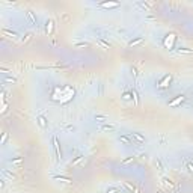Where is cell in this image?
<instances>
[{"mask_svg": "<svg viewBox=\"0 0 193 193\" xmlns=\"http://www.w3.org/2000/svg\"><path fill=\"white\" fill-rule=\"evenodd\" d=\"M137 6H140L143 11H146V12H149L151 11V8H149V5L148 3H142V2H137Z\"/></svg>", "mask_w": 193, "mask_h": 193, "instance_id": "9a60e30c", "label": "cell"}, {"mask_svg": "<svg viewBox=\"0 0 193 193\" xmlns=\"http://www.w3.org/2000/svg\"><path fill=\"white\" fill-rule=\"evenodd\" d=\"M26 17H27V20H29V23H30L32 26H36V24H38L36 17L33 15V12H32V11H26Z\"/></svg>", "mask_w": 193, "mask_h": 193, "instance_id": "277c9868", "label": "cell"}, {"mask_svg": "<svg viewBox=\"0 0 193 193\" xmlns=\"http://www.w3.org/2000/svg\"><path fill=\"white\" fill-rule=\"evenodd\" d=\"M163 183H164V186H166L167 189H173L172 180H169V178H163Z\"/></svg>", "mask_w": 193, "mask_h": 193, "instance_id": "5bb4252c", "label": "cell"}, {"mask_svg": "<svg viewBox=\"0 0 193 193\" xmlns=\"http://www.w3.org/2000/svg\"><path fill=\"white\" fill-rule=\"evenodd\" d=\"M3 33H5V35H9L11 38H14V39H15V38H18V35H17L15 32H9V30H3Z\"/></svg>", "mask_w": 193, "mask_h": 193, "instance_id": "ffe728a7", "label": "cell"}, {"mask_svg": "<svg viewBox=\"0 0 193 193\" xmlns=\"http://www.w3.org/2000/svg\"><path fill=\"white\" fill-rule=\"evenodd\" d=\"M156 166L160 169V171H164V167H163V163H162V160L160 158H156Z\"/></svg>", "mask_w": 193, "mask_h": 193, "instance_id": "44dd1931", "label": "cell"}, {"mask_svg": "<svg viewBox=\"0 0 193 193\" xmlns=\"http://www.w3.org/2000/svg\"><path fill=\"white\" fill-rule=\"evenodd\" d=\"M53 146H54V151H56V156H58V160L62 158V151H60V146H59V140L56 136H53Z\"/></svg>", "mask_w": 193, "mask_h": 193, "instance_id": "7a4b0ae2", "label": "cell"}, {"mask_svg": "<svg viewBox=\"0 0 193 193\" xmlns=\"http://www.w3.org/2000/svg\"><path fill=\"white\" fill-rule=\"evenodd\" d=\"M106 193H121L119 189H116V187H109L107 190H106Z\"/></svg>", "mask_w": 193, "mask_h": 193, "instance_id": "7402d4cb", "label": "cell"}, {"mask_svg": "<svg viewBox=\"0 0 193 193\" xmlns=\"http://www.w3.org/2000/svg\"><path fill=\"white\" fill-rule=\"evenodd\" d=\"M130 71H131V74H133V77H134V78L137 77V71H136V68H134V67H131V68H130Z\"/></svg>", "mask_w": 193, "mask_h": 193, "instance_id": "83f0119b", "label": "cell"}, {"mask_svg": "<svg viewBox=\"0 0 193 193\" xmlns=\"http://www.w3.org/2000/svg\"><path fill=\"white\" fill-rule=\"evenodd\" d=\"M5 82H9V83H15L17 78H14V77H5Z\"/></svg>", "mask_w": 193, "mask_h": 193, "instance_id": "4316f807", "label": "cell"}, {"mask_svg": "<svg viewBox=\"0 0 193 193\" xmlns=\"http://www.w3.org/2000/svg\"><path fill=\"white\" fill-rule=\"evenodd\" d=\"M53 180H59V181H62V183H71V181H73V180H71V178H67V177H53Z\"/></svg>", "mask_w": 193, "mask_h": 193, "instance_id": "4fadbf2b", "label": "cell"}, {"mask_svg": "<svg viewBox=\"0 0 193 193\" xmlns=\"http://www.w3.org/2000/svg\"><path fill=\"white\" fill-rule=\"evenodd\" d=\"M187 169L190 172H193V163H187Z\"/></svg>", "mask_w": 193, "mask_h": 193, "instance_id": "4dcf8cb0", "label": "cell"}, {"mask_svg": "<svg viewBox=\"0 0 193 193\" xmlns=\"http://www.w3.org/2000/svg\"><path fill=\"white\" fill-rule=\"evenodd\" d=\"M36 121H38V124L42 127V128H47V125H48V122H47V119H45V116H42V115H39L36 118Z\"/></svg>", "mask_w": 193, "mask_h": 193, "instance_id": "8992f818", "label": "cell"}, {"mask_svg": "<svg viewBox=\"0 0 193 193\" xmlns=\"http://www.w3.org/2000/svg\"><path fill=\"white\" fill-rule=\"evenodd\" d=\"M171 82H172V76H171V74L164 76V78H163L162 82H160V88H167Z\"/></svg>", "mask_w": 193, "mask_h": 193, "instance_id": "5b68a950", "label": "cell"}, {"mask_svg": "<svg viewBox=\"0 0 193 193\" xmlns=\"http://www.w3.org/2000/svg\"><path fill=\"white\" fill-rule=\"evenodd\" d=\"M143 41V38H137V39H134V41H130L128 42V45H130V47H133V45H137V44H140V42Z\"/></svg>", "mask_w": 193, "mask_h": 193, "instance_id": "e0dca14e", "label": "cell"}, {"mask_svg": "<svg viewBox=\"0 0 193 193\" xmlns=\"http://www.w3.org/2000/svg\"><path fill=\"white\" fill-rule=\"evenodd\" d=\"M45 32H47V33H51V32H53V21H51V20L47 21V27H45Z\"/></svg>", "mask_w": 193, "mask_h": 193, "instance_id": "ac0fdd59", "label": "cell"}, {"mask_svg": "<svg viewBox=\"0 0 193 193\" xmlns=\"http://www.w3.org/2000/svg\"><path fill=\"white\" fill-rule=\"evenodd\" d=\"M183 101H184V97H183V95H180V97H178L177 100L171 101V103H169V106H171V107H175V106H178L180 103H183Z\"/></svg>", "mask_w": 193, "mask_h": 193, "instance_id": "30bf717a", "label": "cell"}, {"mask_svg": "<svg viewBox=\"0 0 193 193\" xmlns=\"http://www.w3.org/2000/svg\"><path fill=\"white\" fill-rule=\"evenodd\" d=\"M76 47L80 48V47H89V44L88 42H78V44H76Z\"/></svg>", "mask_w": 193, "mask_h": 193, "instance_id": "d4e9b609", "label": "cell"}, {"mask_svg": "<svg viewBox=\"0 0 193 193\" xmlns=\"http://www.w3.org/2000/svg\"><path fill=\"white\" fill-rule=\"evenodd\" d=\"M82 158H83V156H78L77 158H76V160H74V162H73V166H74V164H77V163L80 162V160H82Z\"/></svg>", "mask_w": 193, "mask_h": 193, "instance_id": "f546056e", "label": "cell"}, {"mask_svg": "<svg viewBox=\"0 0 193 193\" xmlns=\"http://www.w3.org/2000/svg\"><path fill=\"white\" fill-rule=\"evenodd\" d=\"M118 140H119L121 143H124V145H134V143H133V139L130 137V134H128V136H125V134L119 136V137H118Z\"/></svg>", "mask_w": 193, "mask_h": 193, "instance_id": "3957f363", "label": "cell"}, {"mask_svg": "<svg viewBox=\"0 0 193 193\" xmlns=\"http://www.w3.org/2000/svg\"><path fill=\"white\" fill-rule=\"evenodd\" d=\"M6 139H8V133H3V137H2V140H0V143H5Z\"/></svg>", "mask_w": 193, "mask_h": 193, "instance_id": "f1b7e54d", "label": "cell"}, {"mask_svg": "<svg viewBox=\"0 0 193 193\" xmlns=\"http://www.w3.org/2000/svg\"><path fill=\"white\" fill-rule=\"evenodd\" d=\"M94 119L97 121V122H101V124H104V122H107V121H109V118H107L106 115H95Z\"/></svg>", "mask_w": 193, "mask_h": 193, "instance_id": "9c48e42d", "label": "cell"}, {"mask_svg": "<svg viewBox=\"0 0 193 193\" xmlns=\"http://www.w3.org/2000/svg\"><path fill=\"white\" fill-rule=\"evenodd\" d=\"M101 8H118L119 3L118 2H104V3H100Z\"/></svg>", "mask_w": 193, "mask_h": 193, "instance_id": "52a82bcc", "label": "cell"}, {"mask_svg": "<svg viewBox=\"0 0 193 193\" xmlns=\"http://www.w3.org/2000/svg\"><path fill=\"white\" fill-rule=\"evenodd\" d=\"M30 38H32V33H26V35L23 36V42H27Z\"/></svg>", "mask_w": 193, "mask_h": 193, "instance_id": "484cf974", "label": "cell"}, {"mask_svg": "<svg viewBox=\"0 0 193 193\" xmlns=\"http://www.w3.org/2000/svg\"><path fill=\"white\" fill-rule=\"evenodd\" d=\"M100 130H101V131H115L116 127L115 125H110V124H103V125L100 127Z\"/></svg>", "mask_w": 193, "mask_h": 193, "instance_id": "ba28073f", "label": "cell"}, {"mask_svg": "<svg viewBox=\"0 0 193 193\" xmlns=\"http://www.w3.org/2000/svg\"><path fill=\"white\" fill-rule=\"evenodd\" d=\"M134 193H139V190H137V189H134Z\"/></svg>", "mask_w": 193, "mask_h": 193, "instance_id": "d6a6232c", "label": "cell"}, {"mask_svg": "<svg viewBox=\"0 0 193 193\" xmlns=\"http://www.w3.org/2000/svg\"><path fill=\"white\" fill-rule=\"evenodd\" d=\"M133 98H134V104L137 106V104H139V94H137V91H136V89H133Z\"/></svg>", "mask_w": 193, "mask_h": 193, "instance_id": "d6986e66", "label": "cell"}, {"mask_svg": "<svg viewBox=\"0 0 193 193\" xmlns=\"http://www.w3.org/2000/svg\"><path fill=\"white\" fill-rule=\"evenodd\" d=\"M131 162H134V157H133V156L128 157V158H125V160L122 162V164H128V163H131Z\"/></svg>", "mask_w": 193, "mask_h": 193, "instance_id": "cb8c5ba5", "label": "cell"}, {"mask_svg": "<svg viewBox=\"0 0 193 193\" xmlns=\"http://www.w3.org/2000/svg\"><path fill=\"white\" fill-rule=\"evenodd\" d=\"M97 42H98L101 47H104V48H110V47H112V45H110V42L104 41V39H101V38H98V39H97Z\"/></svg>", "mask_w": 193, "mask_h": 193, "instance_id": "8fae6325", "label": "cell"}, {"mask_svg": "<svg viewBox=\"0 0 193 193\" xmlns=\"http://www.w3.org/2000/svg\"><path fill=\"white\" fill-rule=\"evenodd\" d=\"M9 163H12V164H21V163H23V158H21V157H17V158H11Z\"/></svg>", "mask_w": 193, "mask_h": 193, "instance_id": "2e32d148", "label": "cell"}, {"mask_svg": "<svg viewBox=\"0 0 193 193\" xmlns=\"http://www.w3.org/2000/svg\"><path fill=\"white\" fill-rule=\"evenodd\" d=\"M130 137L133 139V143H134V145H142V143L146 142V139L140 134V133H130Z\"/></svg>", "mask_w": 193, "mask_h": 193, "instance_id": "6da1fadb", "label": "cell"}, {"mask_svg": "<svg viewBox=\"0 0 193 193\" xmlns=\"http://www.w3.org/2000/svg\"><path fill=\"white\" fill-rule=\"evenodd\" d=\"M130 98V94H124V100H128Z\"/></svg>", "mask_w": 193, "mask_h": 193, "instance_id": "1f68e13d", "label": "cell"}, {"mask_svg": "<svg viewBox=\"0 0 193 193\" xmlns=\"http://www.w3.org/2000/svg\"><path fill=\"white\" fill-rule=\"evenodd\" d=\"M177 51L180 53V54H181V53H183V54H192L193 50H190V48H184V47H180Z\"/></svg>", "mask_w": 193, "mask_h": 193, "instance_id": "7c38bea8", "label": "cell"}, {"mask_svg": "<svg viewBox=\"0 0 193 193\" xmlns=\"http://www.w3.org/2000/svg\"><path fill=\"white\" fill-rule=\"evenodd\" d=\"M2 172H3V175H6V177H8V178H11V180H12V178H15V177H14V173H12V172H9V171H6V169H3Z\"/></svg>", "mask_w": 193, "mask_h": 193, "instance_id": "603a6c76", "label": "cell"}]
</instances>
